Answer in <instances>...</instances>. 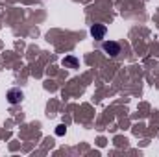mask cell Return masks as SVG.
<instances>
[{"label":"cell","instance_id":"1","mask_svg":"<svg viewBox=\"0 0 159 157\" xmlns=\"http://www.w3.org/2000/svg\"><path fill=\"white\" fill-rule=\"evenodd\" d=\"M102 48H104V52H106L109 57H117L120 54V44L117 41H106V43L102 44Z\"/></svg>","mask_w":159,"mask_h":157},{"label":"cell","instance_id":"2","mask_svg":"<svg viewBox=\"0 0 159 157\" xmlns=\"http://www.w3.org/2000/svg\"><path fill=\"white\" fill-rule=\"evenodd\" d=\"M6 98H7V102H9L11 105H15V104H19V102L24 98V94H22L20 89H9L7 94H6Z\"/></svg>","mask_w":159,"mask_h":157},{"label":"cell","instance_id":"3","mask_svg":"<svg viewBox=\"0 0 159 157\" xmlns=\"http://www.w3.org/2000/svg\"><path fill=\"white\" fill-rule=\"evenodd\" d=\"M106 34H107V28H106L104 24H93V26H91V35H93L94 39H104Z\"/></svg>","mask_w":159,"mask_h":157},{"label":"cell","instance_id":"4","mask_svg":"<svg viewBox=\"0 0 159 157\" xmlns=\"http://www.w3.org/2000/svg\"><path fill=\"white\" fill-rule=\"evenodd\" d=\"M78 65H80V61L74 56H67L63 59V67H67V69H78Z\"/></svg>","mask_w":159,"mask_h":157},{"label":"cell","instance_id":"5","mask_svg":"<svg viewBox=\"0 0 159 157\" xmlns=\"http://www.w3.org/2000/svg\"><path fill=\"white\" fill-rule=\"evenodd\" d=\"M65 131H67V128H65V124H59V126L56 128V135H57V137H61V135H65Z\"/></svg>","mask_w":159,"mask_h":157}]
</instances>
